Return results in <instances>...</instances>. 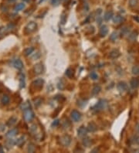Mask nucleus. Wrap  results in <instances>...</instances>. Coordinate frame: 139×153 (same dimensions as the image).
<instances>
[{"label":"nucleus","instance_id":"obj_1","mask_svg":"<svg viewBox=\"0 0 139 153\" xmlns=\"http://www.w3.org/2000/svg\"><path fill=\"white\" fill-rule=\"evenodd\" d=\"M59 142L61 145L64 147H67L71 143V137L68 135H64L59 138Z\"/></svg>","mask_w":139,"mask_h":153},{"label":"nucleus","instance_id":"obj_2","mask_svg":"<svg viewBox=\"0 0 139 153\" xmlns=\"http://www.w3.org/2000/svg\"><path fill=\"white\" fill-rule=\"evenodd\" d=\"M23 117H24V119L26 121L29 122L34 118L35 115H34V112L29 108H28L23 110Z\"/></svg>","mask_w":139,"mask_h":153},{"label":"nucleus","instance_id":"obj_3","mask_svg":"<svg viewBox=\"0 0 139 153\" xmlns=\"http://www.w3.org/2000/svg\"><path fill=\"white\" fill-rule=\"evenodd\" d=\"M13 28H14V25H13V24H9L6 26L0 27V39L3 38V36H5Z\"/></svg>","mask_w":139,"mask_h":153},{"label":"nucleus","instance_id":"obj_4","mask_svg":"<svg viewBox=\"0 0 139 153\" xmlns=\"http://www.w3.org/2000/svg\"><path fill=\"white\" fill-rule=\"evenodd\" d=\"M37 28V25L36 23L34 22H29V23H27V25L25 27V32L26 33H33Z\"/></svg>","mask_w":139,"mask_h":153},{"label":"nucleus","instance_id":"obj_5","mask_svg":"<svg viewBox=\"0 0 139 153\" xmlns=\"http://www.w3.org/2000/svg\"><path fill=\"white\" fill-rule=\"evenodd\" d=\"M108 105V102L106 100L104 99H101L98 100V102L96 104V105L94 106V108L97 110V111H101V110H104L106 106Z\"/></svg>","mask_w":139,"mask_h":153},{"label":"nucleus","instance_id":"obj_6","mask_svg":"<svg viewBox=\"0 0 139 153\" xmlns=\"http://www.w3.org/2000/svg\"><path fill=\"white\" fill-rule=\"evenodd\" d=\"M33 71L36 74L39 75L43 73L44 71V66L42 63H38L34 65L33 67Z\"/></svg>","mask_w":139,"mask_h":153},{"label":"nucleus","instance_id":"obj_7","mask_svg":"<svg viewBox=\"0 0 139 153\" xmlns=\"http://www.w3.org/2000/svg\"><path fill=\"white\" fill-rule=\"evenodd\" d=\"M117 88L120 92H125L127 90L128 87L126 82L124 81H120L117 84Z\"/></svg>","mask_w":139,"mask_h":153},{"label":"nucleus","instance_id":"obj_8","mask_svg":"<svg viewBox=\"0 0 139 153\" xmlns=\"http://www.w3.org/2000/svg\"><path fill=\"white\" fill-rule=\"evenodd\" d=\"M87 131H88L87 128L85 126L82 125V126H80V127L78 128V130H77V135H78L80 138H83V137H85V136L87 135Z\"/></svg>","mask_w":139,"mask_h":153},{"label":"nucleus","instance_id":"obj_9","mask_svg":"<svg viewBox=\"0 0 139 153\" xmlns=\"http://www.w3.org/2000/svg\"><path fill=\"white\" fill-rule=\"evenodd\" d=\"M70 116H71L72 120H73V121H75V122H77V121H80V118H81V114H80L79 111H77V110H73V111L71 112Z\"/></svg>","mask_w":139,"mask_h":153},{"label":"nucleus","instance_id":"obj_10","mask_svg":"<svg viewBox=\"0 0 139 153\" xmlns=\"http://www.w3.org/2000/svg\"><path fill=\"white\" fill-rule=\"evenodd\" d=\"M33 86L35 87L36 88H38V89H40L42 87L43 84H44V80L41 78H39V79H36L33 82Z\"/></svg>","mask_w":139,"mask_h":153},{"label":"nucleus","instance_id":"obj_11","mask_svg":"<svg viewBox=\"0 0 139 153\" xmlns=\"http://www.w3.org/2000/svg\"><path fill=\"white\" fill-rule=\"evenodd\" d=\"M13 65L14 66L15 68L18 69V70H21L23 68V64L21 60L19 59H16L13 61Z\"/></svg>","mask_w":139,"mask_h":153},{"label":"nucleus","instance_id":"obj_12","mask_svg":"<svg viewBox=\"0 0 139 153\" xmlns=\"http://www.w3.org/2000/svg\"><path fill=\"white\" fill-rule=\"evenodd\" d=\"M82 144L84 147H87V148H89L92 145L93 142H92V140L88 138V137H83V139L82 141Z\"/></svg>","mask_w":139,"mask_h":153},{"label":"nucleus","instance_id":"obj_13","mask_svg":"<svg viewBox=\"0 0 139 153\" xmlns=\"http://www.w3.org/2000/svg\"><path fill=\"white\" fill-rule=\"evenodd\" d=\"M130 85L133 89H136L139 87V79L137 77H134L130 81Z\"/></svg>","mask_w":139,"mask_h":153},{"label":"nucleus","instance_id":"obj_14","mask_svg":"<svg viewBox=\"0 0 139 153\" xmlns=\"http://www.w3.org/2000/svg\"><path fill=\"white\" fill-rule=\"evenodd\" d=\"M120 55H121V53L119 52L118 49H113L109 54V57L111 59H116V58L119 57Z\"/></svg>","mask_w":139,"mask_h":153},{"label":"nucleus","instance_id":"obj_15","mask_svg":"<svg viewBox=\"0 0 139 153\" xmlns=\"http://www.w3.org/2000/svg\"><path fill=\"white\" fill-rule=\"evenodd\" d=\"M108 26H105V25L101 26V28H100V31H99L100 36L101 37H104V36H105L108 34Z\"/></svg>","mask_w":139,"mask_h":153},{"label":"nucleus","instance_id":"obj_16","mask_svg":"<svg viewBox=\"0 0 139 153\" xmlns=\"http://www.w3.org/2000/svg\"><path fill=\"white\" fill-rule=\"evenodd\" d=\"M101 13H102V10L101 9H98L96 11V22L98 25H100L102 23V17H101Z\"/></svg>","mask_w":139,"mask_h":153},{"label":"nucleus","instance_id":"obj_17","mask_svg":"<svg viewBox=\"0 0 139 153\" xmlns=\"http://www.w3.org/2000/svg\"><path fill=\"white\" fill-rule=\"evenodd\" d=\"M87 130L89 131H90V132H94V131H97V129H98V128H97V125H96V124L95 123H94V122H90V123H89L88 124V126H87Z\"/></svg>","mask_w":139,"mask_h":153},{"label":"nucleus","instance_id":"obj_18","mask_svg":"<svg viewBox=\"0 0 139 153\" xmlns=\"http://www.w3.org/2000/svg\"><path fill=\"white\" fill-rule=\"evenodd\" d=\"M17 133H18V130L16 128H12L6 133V135L7 138H12V137H14L15 135H16Z\"/></svg>","mask_w":139,"mask_h":153},{"label":"nucleus","instance_id":"obj_19","mask_svg":"<svg viewBox=\"0 0 139 153\" xmlns=\"http://www.w3.org/2000/svg\"><path fill=\"white\" fill-rule=\"evenodd\" d=\"M101 86L98 84H95L92 89V94H93V95H98L101 92Z\"/></svg>","mask_w":139,"mask_h":153},{"label":"nucleus","instance_id":"obj_20","mask_svg":"<svg viewBox=\"0 0 139 153\" xmlns=\"http://www.w3.org/2000/svg\"><path fill=\"white\" fill-rule=\"evenodd\" d=\"M9 100H10V98L7 95V94H4L2 98H1V103L3 105H7L9 103Z\"/></svg>","mask_w":139,"mask_h":153},{"label":"nucleus","instance_id":"obj_21","mask_svg":"<svg viewBox=\"0 0 139 153\" xmlns=\"http://www.w3.org/2000/svg\"><path fill=\"white\" fill-rule=\"evenodd\" d=\"M137 35H138V33L137 31H133L132 33H131L128 36V39L131 41V42H133L134 40H136L137 37Z\"/></svg>","mask_w":139,"mask_h":153},{"label":"nucleus","instance_id":"obj_22","mask_svg":"<svg viewBox=\"0 0 139 153\" xmlns=\"http://www.w3.org/2000/svg\"><path fill=\"white\" fill-rule=\"evenodd\" d=\"M16 121H17V118L15 117V116H13V117H11V118L8 120V121H7V125H8L9 127H12V126H13V125L16 123Z\"/></svg>","mask_w":139,"mask_h":153},{"label":"nucleus","instance_id":"obj_23","mask_svg":"<svg viewBox=\"0 0 139 153\" xmlns=\"http://www.w3.org/2000/svg\"><path fill=\"white\" fill-rule=\"evenodd\" d=\"M15 144H16L15 140H14V139H12V138H10L9 139L6 140V143H5V145H6V147L7 148H12Z\"/></svg>","mask_w":139,"mask_h":153},{"label":"nucleus","instance_id":"obj_24","mask_svg":"<svg viewBox=\"0 0 139 153\" xmlns=\"http://www.w3.org/2000/svg\"><path fill=\"white\" fill-rule=\"evenodd\" d=\"M113 16H114V13L112 11H107L104 15V19L106 21H109L111 19H112Z\"/></svg>","mask_w":139,"mask_h":153},{"label":"nucleus","instance_id":"obj_25","mask_svg":"<svg viewBox=\"0 0 139 153\" xmlns=\"http://www.w3.org/2000/svg\"><path fill=\"white\" fill-rule=\"evenodd\" d=\"M112 19H113V22H114V23H116V24H118V23H121L122 20H123V17H122L121 16H120V15L113 16Z\"/></svg>","mask_w":139,"mask_h":153},{"label":"nucleus","instance_id":"obj_26","mask_svg":"<svg viewBox=\"0 0 139 153\" xmlns=\"http://www.w3.org/2000/svg\"><path fill=\"white\" fill-rule=\"evenodd\" d=\"M25 141H26V138H25V136H21V137H19V138L16 140V145H17L18 146L21 147L23 145H24Z\"/></svg>","mask_w":139,"mask_h":153},{"label":"nucleus","instance_id":"obj_27","mask_svg":"<svg viewBox=\"0 0 139 153\" xmlns=\"http://www.w3.org/2000/svg\"><path fill=\"white\" fill-rule=\"evenodd\" d=\"M33 51H34V48L33 47H27L24 50V54L26 56H29V55H31L33 53Z\"/></svg>","mask_w":139,"mask_h":153},{"label":"nucleus","instance_id":"obj_28","mask_svg":"<svg viewBox=\"0 0 139 153\" xmlns=\"http://www.w3.org/2000/svg\"><path fill=\"white\" fill-rule=\"evenodd\" d=\"M25 8V4L24 3H18L14 7V10L18 12V11H20L22 9H23Z\"/></svg>","mask_w":139,"mask_h":153},{"label":"nucleus","instance_id":"obj_29","mask_svg":"<svg viewBox=\"0 0 139 153\" xmlns=\"http://www.w3.org/2000/svg\"><path fill=\"white\" fill-rule=\"evenodd\" d=\"M118 39V33L117 32H113L110 36V39L111 41H116Z\"/></svg>","mask_w":139,"mask_h":153},{"label":"nucleus","instance_id":"obj_30","mask_svg":"<svg viewBox=\"0 0 139 153\" xmlns=\"http://www.w3.org/2000/svg\"><path fill=\"white\" fill-rule=\"evenodd\" d=\"M19 86H20L21 88L25 87V77H24L23 74L20 75V77H19Z\"/></svg>","mask_w":139,"mask_h":153},{"label":"nucleus","instance_id":"obj_31","mask_svg":"<svg viewBox=\"0 0 139 153\" xmlns=\"http://www.w3.org/2000/svg\"><path fill=\"white\" fill-rule=\"evenodd\" d=\"M65 74H66V76H67V77H68L71 78V77L73 76V70L71 68H68V69L66 70Z\"/></svg>","mask_w":139,"mask_h":153},{"label":"nucleus","instance_id":"obj_32","mask_svg":"<svg viewBox=\"0 0 139 153\" xmlns=\"http://www.w3.org/2000/svg\"><path fill=\"white\" fill-rule=\"evenodd\" d=\"M131 72L134 75H139V67L134 66L131 69Z\"/></svg>","mask_w":139,"mask_h":153},{"label":"nucleus","instance_id":"obj_33","mask_svg":"<svg viewBox=\"0 0 139 153\" xmlns=\"http://www.w3.org/2000/svg\"><path fill=\"white\" fill-rule=\"evenodd\" d=\"M138 3V0H129V6L131 8L135 7Z\"/></svg>","mask_w":139,"mask_h":153},{"label":"nucleus","instance_id":"obj_34","mask_svg":"<svg viewBox=\"0 0 139 153\" xmlns=\"http://www.w3.org/2000/svg\"><path fill=\"white\" fill-rule=\"evenodd\" d=\"M90 77L92 80H96L98 79V74L95 73V72H91V73L90 74Z\"/></svg>","mask_w":139,"mask_h":153},{"label":"nucleus","instance_id":"obj_35","mask_svg":"<svg viewBox=\"0 0 139 153\" xmlns=\"http://www.w3.org/2000/svg\"><path fill=\"white\" fill-rule=\"evenodd\" d=\"M27 150H28L29 152H34V151H35V146H34V145L32 144V143L29 144Z\"/></svg>","mask_w":139,"mask_h":153},{"label":"nucleus","instance_id":"obj_36","mask_svg":"<svg viewBox=\"0 0 139 153\" xmlns=\"http://www.w3.org/2000/svg\"><path fill=\"white\" fill-rule=\"evenodd\" d=\"M62 2V0H51V4L54 6H59Z\"/></svg>","mask_w":139,"mask_h":153},{"label":"nucleus","instance_id":"obj_37","mask_svg":"<svg viewBox=\"0 0 139 153\" xmlns=\"http://www.w3.org/2000/svg\"><path fill=\"white\" fill-rule=\"evenodd\" d=\"M57 87H58V89H60V90H63V89L64 88V83H63V81L62 80H60V81L58 82Z\"/></svg>","mask_w":139,"mask_h":153},{"label":"nucleus","instance_id":"obj_38","mask_svg":"<svg viewBox=\"0 0 139 153\" xmlns=\"http://www.w3.org/2000/svg\"><path fill=\"white\" fill-rule=\"evenodd\" d=\"M128 32H129V29H128V27H124L122 29H121V34H123V35H127V33H128Z\"/></svg>","mask_w":139,"mask_h":153},{"label":"nucleus","instance_id":"obj_39","mask_svg":"<svg viewBox=\"0 0 139 153\" xmlns=\"http://www.w3.org/2000/svg\"><path fill=\"white\" fill-rule=\"evenodd\" d=\"M34 101H35V105H36V106H39V105L41 104V102H42L40 98H37V99H36Z\"/></svg>","mask_w":139,"mask_h":153},{"label":"nucleus","instance_id":"obj_40","mask_svg":"<svg viewBox=\"0 0 139 153\" xmlns=\"http://www.w3.org/2000/svg\"><path fill=\"white\" fill-rule=\"evenodd\" d=\"M59 124H60V121L57 119V120H55V121L53 122V124H52V126H53V127H54H54H56V126H57Z\"/></svg>","mask_w":139,"mask_h":153},{"label":"nucleus","instance_id":"obj_41","mask_svg":"<svg viewBox=\"0 0 139 153\" xmlns=\"http://www.w3.org/2000/svg\"><path fill=\"white\" fill-rule=\"evenodd\" d=\"M6 129L5 125L3 124H0V131H4Z\"/></svg>","mask_w":139,"mask_h":153},{"label":"nucleus","instance_id":"obj_42","mask_svg":"<svg viewBox=\"0 0 139 153\" xmlns=\"http://www.w3.org/2000/svg\"><path fill=\"white\" fill-rule=\"evenodd\" d=\"M61 21H62V23H63V24L65 23V21H66V20H65V15H64V13L62 15V20H61Z\"/></svg>","mask_w":139,"mask_h":153},{"label":"nucleus","instance_id":"obj_43","mask_svg":"<svg viewBox=\"0 0 139 153\" xmlns=\"http://www.w3.org/2000/svg\"><path fill=\"white\" fill-rule=\"evenodd\" d=\"M135 142H136V144H137L139 145V136H137L135 138Z\"/></svg>","mask_w":139,"mask_h":153},{"label":"nucleus","instance_id":"obj_44","mask_svg":"<svg viewBox=\"0 0 139 153\" xmlns=\"http://www.w3.org/2000/svg\"><path fill=\"white\" fill-rule=\"evenodd\" d=\"M135 129H136V131L139 133V124H137V125H136Z\"/></svg>","mask_w":139,"mask_h":153},{"label":"nucleus","instance_id":"obj_45","mask_svg":"<svg viewBox=\"0 0 139 153\" xmlns=\"http://www.w3.org/2000/svg\"><path fill=\"white\" fill-rule=\"evenodd\" d=\"M3 148L1 145H0V153H3Z\"/></svg>","mask_w":139,"mask_h":153},{"label":"nucleus","instance_id":"obj_46","mask_svg":"<svg viewBox=\"0 0 139 153\" xmlns=\"http://www.w3.org/2000/svg\"><path fill=\"white\" fill-rule=\"evenodd\" d=\"M95 151H98V148H94V149H93L91 151V152H95Z\"/></svg>","mask_w":139,"mask_h":153},{"label":"nucleus","instance_id":"obj_47","mask_svg":"<svg viewBox=\"0 0 139 153\" xmlns=\"http://www.w3.org/2000/svg\"><path fill=\"white\" fill-rule=\"evenodd\" d=\"M8 1H9V3H14V2L16 1V0H8Z\"/></svg>","mask_w":139,"mask_h":153},{"label":"nucleus","instance_id":"obj_48","mask_svg":"<svg viewBox=\"0 0 139 153\" xmlns=\"http://www.w3.org/2000/svg\"><path fill=\"white\" fill-rule=\"evenodd\" d=\"M24 1H25V2H28V1H29V0H24Z\"/></svg>","mask_w":139,"mask_h":153}]
</instances>
